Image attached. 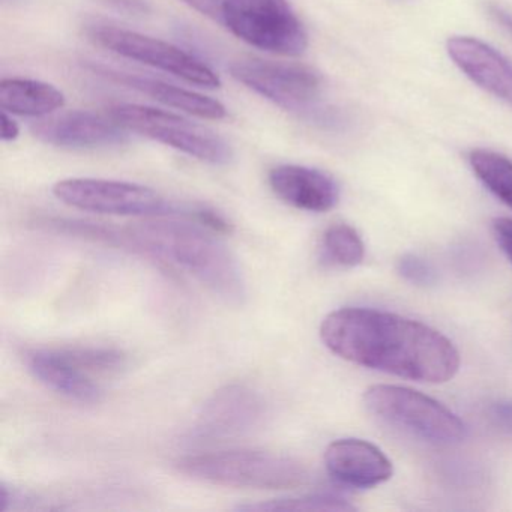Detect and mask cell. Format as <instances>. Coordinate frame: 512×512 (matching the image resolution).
Masks as SVG:
<instances>
[{"label": "cell", "mask_w": 512, "mask_h": 512, "mask_svg": "<svg viewBox=\"0 0 512 512\" xmlns=\"http://www.w3.org/2000/svg\"><path fill=\"white\" fill-rule=\"evenodd\" d=\"M320 337L346 361L416 382H448L460 368V353L445 335L386 311L341 308L325 317Z\"/></svg>", "instance_id": "cell-1"}, {"label": "cell", "mask_w": 512, "mask_h": 512, "mask_svg": "<svg viewBox=\"0 0 512 512\" xmlns=\"http://www.w3.org/2000/svg\"><path fill=\"white\" fill-rule=\"evenodd\" d=\"M125 247L166 259L230 305L247 299L241 266L217 233L185 217H157L124 230Z\"/></svg>", "instance_id": "cell-2"}, {"label": "cell", "mask_w": 512, "mask_h": 512, "mask_svg": "<svg viewBox=\"0 0 512 512\" xmlns=\"http://www.w3.org/2000/svg\"><path fill=\"white\" fill-rule=\"evenodd\" d=\"M178 469L200 481L253 490H290L308 479L295 458L256 449L188 455L178 461Z\"/></svg>", "instance_id": "cell-3"}, {"label": "cell", "mask_w": 512, "mask_h": 512, "mask_svg": "<svg viewBox=\"0 0 512 512\" xmlns=\"http://www.w3.org/2000/svg\"><path fill=\"white\" fill-rule=\"evenodd\" d=\"M230 74L236 82L287 112L320 124H334L331 110L322 107V76L307 65L239 59L230 65Z\"/></svg>", "instance_id": "cell-4"}, {"label": "cell", "mask_w": 512, "mask_h": 512, "mask_svg": "<svg viewBox=\"0 0 512 512\" xmlns=\"http://www.w3.org/2000/svg\"><path fill=\"white\" fill-rule=\"evenodd\" d=\"M374 416L410 436L434 445H455L466 439L464 422L433 398L395 385H374L364 395Z\"/></svg>", "instance_id": "cell-5"}, {"label": "cell", "mask_w": 512, "mask_h": 512, "mask_svg": "<svg viewBox=\"0 0 512 512\" xmlns=\"http://www.w3.org/2000/svg\"><path fill=\"white\" fill-rule=\"evenodd\" d=\"M53 194L65 205L95 214L121 217H193L196 205H178L145 187L107 179H64Z\"/></svg>", "instance_id": "cell-6"}, {"label": "cell", "mask_w": 512, "mask_h": 512, "mask_svg": "<svg viewBox=\"0 0 512 512\" xmlns=\"http://www.w3.org/2000/svg\"><path fill=\"white\" fill-rule=\"evenodd\" d=\"M110 116L131 133L184 152L203 163L226 166L233 160V151L223 137L203 125L167 110L139 104H119Z\"/></svg>", "instance_id": "cell-7"}, {"label": "cell", "mask_w": 512, "mask_h": 512, "mask_svg": "<svg viewBox=\"0 0 512 512\" xmlns=\"http://www.w3.org/2000/svg\"><path fill=\"white\" fill-rule=\"evenodd\" d=\"M221 23L239 40L274 55L299 56L308 46L287 0H224Z\"/></svg>", "instance_id": "cell-8"}, {"label": "cell", "mask_w": 512, "mask_h": 512, "mask_svg": "<svg viewBox=\"0 0 512 512\" xmlns=\"http://www.w3.org/2000/svg\"><path fill=\"white\" fill-rule=\"evenodd\" d=\"M89 37L98 46L104 47L122 58L157 68V70L172 74L191 85L208 89L221 86L220 77L205 62L173 44L158 40V38L109 25L94 26L89 31Z\"/></svg>", "instance_id": "cell-9"}, {"label": "cell", "mask_w": 512, "mask_h": 512, "mask_svg": "<svg viewBox=\"0 0 512 512\" xmlns=\"http://www.w3.org/2000/svg\"><path fill=\"white\" fill-rule=\"evenodd\" d=\"M268 404L259 392L245 385H227L203 404L194 422L196 439L226 440L245 436L262 427Z\"/></svg>", "instance_id": "cell-10"}, {"label": "cell", "mask_w": 512, "mask_h": 512, "mask_svg": "<svg viewBox=\"0 0 512 512\" xmlns=\"http://www.w3.org/2000/svg\"><path fill=\"white\" fill-rule=\"evenodd\" d=\"M32 134L46 145L62 149H103L127 143L128 134L112 116L73 110L37 122Z\"/></svg>", "instance_id": "cell-11"}, {"label": "cell", "mask_w": 512, "mask_h": 512, "mask_svg": "<svg viewBox=\"0 0 512 512\" xmlns=\"http://www.w3.org/2000/svg\"><path fill=\"white\" fill-rule=\"evenodd\" d=\"M23 362L35 379L71 400L97 403L103 397L100 379L88 373L71 356L68 347L29 349L23 353Z\"/></svg>", "instance_id": "cell-12"}, {"label": "cell", "mask_w": 512, "mask_h": 512, "mask_svg": "<svg viewBox=\"0 0 512 512\" xmlns=\"http://www.w3.org/2000/svg\"><path fill=\"white\" fill-rule=\"evenodd\" d=\"M329 475L355 488H371L389 481L394 473L391 460L373 443L361 439H338L326 448Z\"/></svg>", "instance_id": "cell-13"}, {"label": "cell", "mask_w": 512, "mask_h": 512, "mask_svg": "<svg viewBox=\"0 0 512 512\" xmlns=\"http://www.w3.org/2000/svg\"><path fill=\"white\" fill-rule=\"evenodd\" d=\"M449 58L479 88L512 106V62L476 38L452 37Z\"/></svg>", "instance_id": "cell-14"}, {"label": "cell", "mask_w": 512, "mask_h": 512, "mask_svg": "<svg viewBox=\"0 0 512 512\" xmlns=\"http://www.w3.org/2000/svg\"><path fill=\"white\" fill-rule=\"evenodd\" d=\"M268 179L272 191L283 202L302 211H331L340 199L334 179L311 167L283 164L274 167Z\"/></svg>", "instance_id": "cell-15"}, {"label": "cell", "mask_w": 512, "mask_h": 512, "mask_svg": "<svg viewBox=\"0 0 512 512\" xmlns=\"http://www.w3.org/2000/svg\"><path fill=\"white\" fill-rule=\"evenodd\" d=\"M92 70L100 76L107 77L112 82L134 89V91L140 92L146 97L154 98L155 101L170 107V109L181 110V112L196 116V118L211 119V121H220V119L226 118V107L220 101L206 97V95L199 94V92L170 85V83L161 82V80L134 76V74L122 73V71L110 70L106 67H97V65L92 67Z\"/></svg>", "instance_id": "cell-16"}, {"label": "cell", "mask_w": 512, "mask_h": 512, "mask_svg": "<svg viewBox=\"0 0 512 512\" xmlns=\"http://www.w3.org/2000/svg\"><path fill=\"white\" fill-rule=\"evenodd\" d=\"M64 104V94L50 83L31 79L0 82V107L10 115L40 118L62 109Z\"/></svg>", "instance_id": "cell-17"}, {"label": "cell", "mask_w": 512, "mask_h": 512, "mask_svg": "<svg viewBox=\"0 0 512 512\" xmlns=\"http://www.w3.org/2000/svg\"><path fill=\"white\" fill-rule=\"evenodd\" d=\"M479 181L505 205L512 208V161L505 155L487 149H475L469 155Z\"/></svg>", "instance_id": "cell-18"}, {"label": "cell", "mask_w": 512, "mask_h": 512, "mask_svg": "<svg viewBox=\"0 0 512 512\" xmlns=\"http://www.w3.org/2000/svg\"><path fill=\"white\" fill-rule=\"evenodd\" d=\"M323 251L326 259L335 265H359L364 260L365 247L359 233L349 224H332L323 235Z\"/></svg>", "instance_id": "cell-19"}, {"label": "cell", "mask_w": 512, "mask_h": 512, "mask_svg": "<svg viewBox=\"0 0 512 512\" xmlns=\"http://www.w3.org/2000/svg\"><path fill=\"white\" fill-rule=\"evenodd\" d=\"M239 511H353L352 503L332 494H311L238 506Z\"/></svg>", "instance_id": "cell-20"}, {"label": "cell", "mask_w": 512, "mask_h": 512, "mask_svg": "<svg viewBox=\"0 0 512 512\" xmlns=\"http://www.w3.org/2000/svg\"><path fill=\"white\" fill-rule=\"evenodd\" d=\"M398 272L404 280L416 286H431L436 281L434 269L421 257L406 254L397 263Z\"/></svg>", "instance_id": "cell-21"}, {"label": "cell", "mask_w": 512, "mask_h": 512, "mask_svg": "<svg viewBox=\"0 0 512 512\" xmlns=\"http://www.w3.org/2000/svg\"><path fill=\"white\" fill-rule=\"evenodd\" d=\"M487 413L497 430L512 436V400L494 401L488 406Z\"/></svg>", "instance_id": "cell-22"}, {"label": "cell", "mask_w": 512, "mask_h": 512, "mask_svg": "<svg viewBox=\"0 0 512 512\" xmlns=\"http://www.w3.org/2000/svg\"><path fill=\"white\" fill-rule=\"evenodd\" d=\"M494 236L503 253L512 262V220L511 218H497L493 223Z\"/></svg>", "instance_id": "cell-23"}, {"label": "cell", "mask_w": 512, "mask_h": 512, "mask_svg": "<svg viewBox=\"0 0 512 512\" xmlns=\"http://www.w3.org/2000/svg\"><path fill=\"white\" fill-rule=\"evenodd\" d=\"M182 2L209 19L217 20L220 23L223 20L224 0H182Z\"/></svg>", "instance_id": "cell-24"}, {"label": "cell", "mask_w": 512, "mask_h": 512, "mask_svg": "<svg viewBox=\"0 0 512 512\" xmlns=\"http://www.w3.org/2000/svg\"><path fill=\"white\" fill-rule=\"evenodd\" d=\"M487 10L491 19L512 37V11L499 4H488Z\"/></svg>", "instance_id": "cell-25"}, {"label": "cell", "mask_w": 512, "mask_h": 512, "mask_svg": "<svg viewBox=\"0 0 512 512\" xmlns=\"http://www.w3.org/2000/svg\"><path fill=\"white\" fill-rule=\"evenodd\" d=\"M0 121H2V134H0L2 140H4V142H13V140H16L17 137H19L20 128L17 122L14 121L13 116H10V113L2 110V118H0Z\"/></svg>", "instance_id": "cell-26"}, {"label": "cell", "mask_w": 512, "mask_h": 512, "mask_svg": "<svg viewBox=\"0 0 512 512\" xmlns=\"http://www.w3.org/2000/svg\"><path fill=\"white\" fill-rule=\"evenodd\" d=\"M110 4L115 5L119 10L130 11V13H146L145 2L143 0H109Z\"/></svg>", "instance_id": "cell-27"}]
</instances>
